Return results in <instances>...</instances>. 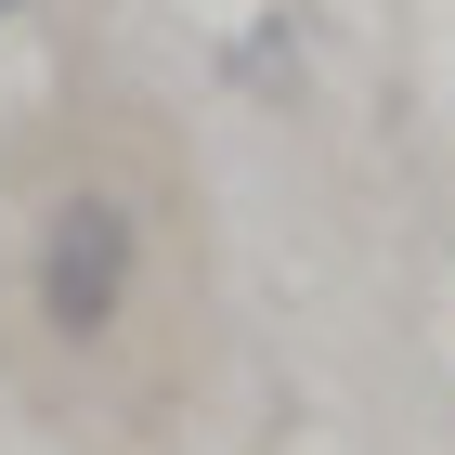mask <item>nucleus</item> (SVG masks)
<instances>
[{
    "label": "nucleus",
    "mask_w": 455,
    "mask_h": 455,
    "mask_svg": "<svg viewBox=\"0 0 455 455\" xmlns=\"http://www.w3.org/2000/svg\"><path fill=\"white\" fill-rule=\"evenodd\" d=\"M156 182L78 156L27 196V247H13V325L52 364H117L131 325L156 313Z\"/></svg>",
    "instance_id": "obj_1"
},
{
    "label": "nucleus",
    "mask_w": 455,
    "mask_h": 455,
    "mask_svg": "<svg viewBox=\"0 0 455 455\" xmlns=\"http://www.w3.org/2000/svg\"><path fill=\"white\" fill-rule=\"evenodd\" d=\"M13 13H39V0H0V27H13Z\"/></svg>",
    "instance_id": "obj_2"
}]
</instances>
